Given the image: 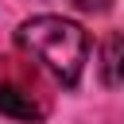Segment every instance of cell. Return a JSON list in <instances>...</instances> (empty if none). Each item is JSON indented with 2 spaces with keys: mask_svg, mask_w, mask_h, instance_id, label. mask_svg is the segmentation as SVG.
Wrapping results in <instances>:
<instances>
[{
  "mask_svg": "<svg viewBox=\"0 0 124 124\" xmlns=\"http://www.w3.org/2000/svg\"><path fill=\"white\" fill-rule=\"evenodd\" d=\"M19 50H27L46 74H54L62 85H78L85 58H89V35L62 16H35L27 23H19L16 31Z\"/></svg>",
  "mask_w": 124,
  "mask_h": 124,
  "instance_id": "obj_1",
  "label": "cell"
},
{
  "mask_svg": "<svg viewBox=\"0 0 124 124\" xmlns=\"http://www.w3.org/2000/svg\"><path fill=\"white\" fill-rule=\"evenodd\" d=\"M0 112L4 116H16V120H43L46 108L31 97V89L8 81V85H0Z\"/></svg>",
  "mask_w": 124,
  "mask_h": 124,
  "instance_id": "obj_2",
  "label": "cell"
},
{
  "mask_svg": "<svg viewBox=\"0 0 124 124\" xmlns=\"http://www.w3.org/2000/svg\"><path fill=\"white\" fill-rule=\"evenodd\" d=\"M97 70H101V81H105V85H124V39H120V35H108V39L101 43V62H97Z\"/></svg>",
  "mask_w": 124,
  "mask_h": 124,
  "instance_id": "obj_3",
  "label": "cell"
}]
</instances>
